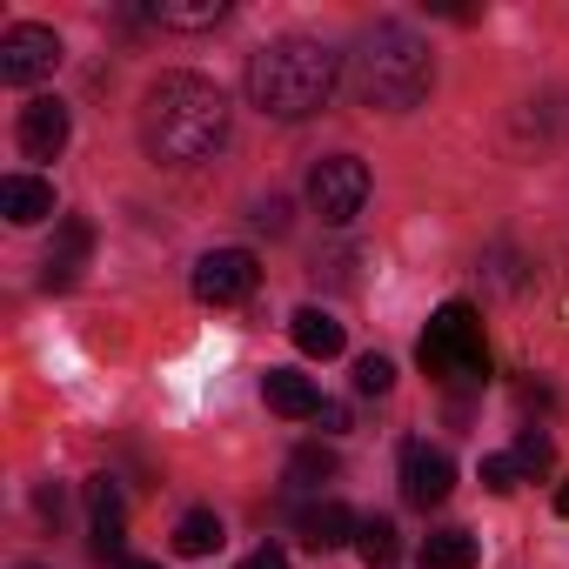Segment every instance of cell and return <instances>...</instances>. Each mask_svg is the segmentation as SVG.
Here are the masks:
<instances>
[{
    "label": "cell",
    "mask_w": 569,
    "mask_h": 569,
    "mask_svg": "<svg viewBox=\"0 0 569 569\" xmlns=\"http://www.w3.org/2000/svg\"><path fill=\"white\" fill-rule=\"evenodd\" d=\"M54 68H61V34L54 28L14 21L8 34H0V81H8V88H41Z\"/></svg>",
    "instance_id": "obj_6"
},
{
    "label": "cell",
    "mask_w": 569,
    "mask_h": 569,
    "mask_svg": "<svg viewBox=\"0 0 569 569\" xmlns=\"http://www.w3.org/2000/svg\"><path fill=\"white\" fill-rule=\"evenodd\" d=\"M296 529H302V542H309V549H342V542H356L362 516H356L349 502H336V496H316V502H302Z\"/></svg>",
    "instance_id": "obj_12"
},
{
    "label": "cell",
    "mask_w": 569,
    "mask_h": 569,
    "mask_svg": "<svg viewBox=\"0 0 569 569\" xmlns=\"http://www.w3.org/2000/svg\"><path fill=\"white\" fill-rule=\"evenodd\" d=\"M21 154L28 161H54L61 148H68V134H74V114H68V101L61 94H34L28 108H21Z\"/></svg>",
    "instance_id": "obj_8"
},
{
    "label": "cell",
    "mask_w": 569,
    "mask_h": 569,
    "mask_svg": "<svg viewBox=\"0 0 569 569\" xmlns=\"http://www.w3.org/2000/svg\"><path fill=\"white\" fill-rule=\"evenodd\" d=\"M241 569H289V556H281V549H268V542H261V549H254V556H248Z\"/></svg>",
    "instance_id": "obj_25"
},
{
    "label": "cell",
    "mask_w": 569,
    "mask_h": 569,
    "mask_svg": "<svg viewBox=\"0 0 569 569\" xmlns=\"http://www.w3.org/2000/svg\"><path fill=\"white\" fill-rule=\"evenodd\" d=\"M88 522H94V556L101 562H128V502H121V482L114 476H88Z\"/></svg>",
    "instance_id": "obj_9"
},
{
    "label": "cell",
    "mask_w": 569,
    "mask_h": 569,
    "mask_svg": "<svg viewBox=\"0 0 569 569\" xmlns=\"http://www.w3.org/2000/svg\"><path fill=\"white\" fill-rule=\"evenodd\" d=\"M254 281H261V268H254L248 248H208V254L194 261V302H208V309H234V302L254 296Z\"/></svg>",
    "instance_id": "obj_7"
},
{
    "label": "cell",
    "mask_w": 569,
    "mask_h": 569,
    "mask_svg": "<svg viewBox=\"0 0 569 569\" xmlns=\"http://www.w3.org/2000/svg\"><path fill=\"white\" fill-rule=\"evenodd\" d=\"M416 362L436 376V382H456V389H482L489 382V349H482V316L469 302H442L436 322L422 329L416 342Z\"/></svg>",
    "instance_id": "obj_4"
},
{
    "label": "cell",
    "mask_w": 569,
    "mask_h": 569,
    "mask_svg": "<svg viewBox=\"0 0 569 569\" xmlns=\"http://www.w3.org/2000/svg\"><path fill=\"white\" fill-rule=\"evenodd\" d=\"M429 81H436V61H429V41L409 28V21H376L356 34V54H349V88L362 108H382V114H409L429 101Z\"/></svg>",
    "instance_id": "obj_3"
},
{
    "label": "cell",
    "mask_w": 569,
    "mask_h": 569,
    "mask_svg": "<svg viewBox=\"0 0 569 569\" xmlns=\"http://www.w3.org/2000/svg\"><path fill=\"white\" fill-rule=\"evenodd\" d=\"M396 389V362L389 356H362L356 362V396H389Z\"/></svg>",
    "instance_id": "obj_22"
},
{
    "label": "cell",
    "mask_w": 569,
    "mask_h": 569,
    "mask_svg": "<svg viewBox=\"0 0 569 569\" xmlns=\"http://www.w3.org/2000/svg\"><path fill=\"white\" fill-rule=\"evenodd\" d=\"M261 234H281V228H289V201H281V194H268V201H254V214H248Z\"/></svg>",
    "instance_id": "obj_24"
},
{
    "label": "cell",
    "mask_w": 569,
    "mask_h": 569,
    "mask_svg": "<svg viewBox=\"0 0 569 569\" xmlns=\"http://www.w3.org/2000/svg\"><path fill=\"white\" fill-rule=\"evenodd\" d=\"M0 214H8L14 228H41L54 214V181L41 174H8L0 181Z\"/></svg>",
    "instance_id": "obj_14"
},
{
    "label": "cell",
    "mask_w": 569,
    "mask_h": 569,
    "mask_svg": "<svg viewBox=\"0 0 569 569\" xmlns=\"http://www.w3.org/2000/svg\"><path fill=\"white\" fill-rule=\"evenodd\" d=\"M309 208L322 214V228H349L369 208V161L356 154H329L309 168Z\"/></svg>",
    "instance_id": "obj_5"
},
{
    "label": "cell",
    "mask_w": 569,
    "mask_h": 569,
    "mask_svg": "<svg viewBox=\"0 0 569 569\" xmlns=\"http://www.w3.org/2000/svg\"><path fill=\"white\" fill-rule=\"evenodd\" d=\"M121 569H161V562H141V556H128V562H121Z\"/></svg>",
    "instance_id": "obj_28"
},
{
    "label": "cell",
    "mask_w": 569,
    "mask_h": 569,
    "mask_svg": "<svg viewBox=\"0 0 569 569\" xmlns=\"http://www.w3.org/2000/svg\"><path fill=\"white\" fill-rule=\"evenodd\" d=\"M516 482H522L516 456H482V489H489V496H509Z\"/></svg>",
    "instance_id": "obj_23"
},
{
    "label": "cell",
    "mask_w": 569,
    "mask_h": 569,
    "mask_svg": "<svg viewBox=\"0 0 569 569\" xmlns=\"http://www.w3.org/2000/svg\"><path fill=\"white\" fill-rule=\"evenodd\" d=\"M509 456H516V469H522V482H542V476L556 469V442H549L542 429H522Z\"/></svg>",
    "instance_id": "obj_21"
},
{
    "label": "cell",
    "mask_w": 569,
    "mask_h": 569,
    "mask_svg": "<svg viewBox=\"0 0 569 569\" xmlns=\"http://www.w3.org/2000/svg\"><path fill=\"white\" fill-rule=\"evenodd\" d=\"M141 148L161 168H201L208 154L228 148V94L208 74H161L141 101Z\"/></svg>",
    "instance_id": "obj_1"
},
{
    "label": "cell",
    "mask_w": 569,
    "mask_h": 569,
    "mask_svg": "<svg viewBox=\"0 0 569 569\" xmlns=\"http://www.w3.org/2000/svg\"><path fill=\"white\" fill-rule=\"evenodd\" d=\"M316 422H322V429H349V409H342V402H322V416H316Z\"/></svg>",
    "instance_id": "obj_26"
},
{
    "label": "cell",
    "mask_w": 569,
    "mask_h": 569,
    "mask_svg": "<svg viewBox=\"0 0 569 569\" xmlns=\"http://www.w3.org/2000/svg\"><path fill=\"white\" fill-rule=\"evenodd\" d=\"M148 21H161L174 34H201V28H221L228 21V0H154Z\"/></svg>",
    "instance_id": "obj_17"
},
{
    "label": "cell",
    "mask_w": 569,
    "mask_h": 569,
    "mask_svg": "<svg viewBox=\"0 0 569 569\" xmlns=\"http://www.w3.org/2000/svg\"><path fill=\"white\" fill-rule=\"evenodd\" d=\"M556 516H569V482H562V489H556Z\"/></svg>",
    "instance_id": "obj_27"
},
{
    "label": "cell",
    "mask_w": 569,
    "mask_h": 569,
    "mask_svg": "<svg viewBox=\"0 0 569 569\" xmlns=\"http://www.w3.org/2000/svg\"><path fill=\"white\" fill-rule=\"evenodd\" d=\"M356 556H362L369 569H389V562L402 556V536H396V522H389V516H362V529H356Z\"/></svg>",
    "instance_id": "obj_19"
},
{
    "label": "cell",
    "mask_w": 569,
    "mask_h": 569,
    "mask_svg": "<svg viewBox=\"0 0 569 569\" xmlns=\"http://www.w3.org/2000/svg\"><path fill=\"white\" fill-rule=\"evenodd\" d=\"M449 489H456V462L429 442H409L402 449V496L416 509H436V502H449Z\"/></svg>",
    "instance_id": "obj_10"
},
{
    "label": "cell",
    "mask_w": 569,
    "mask_h": 569,
    "mask_svg": "<svg viewBox=\"0 0 569 569\" xmlns=\"http://www.w3.org/2000/svg\"><path fill=\"white\" fill-rule=\"evenodd\" d=\"M416 562L422 569H476L482 562V542L469 529H429L422 549H416Z\"/></svg>",
    "instance_id": "obj_16"
},
{
    "label": "cell",
    "mask_w": 569,
    "mask_h": 569,
    "mask_svg": "<svg viewBox=\"0 0 569 569\" xmlns=\"http://www.w3.org/2000/svg\"><path fill=\"white\" fill-rule=\"evenodd\" d=\"M221 536H228V529H221L214 509H188V516L174 522V549H181V556H214Z\"/></svg>",
    "instance_id": "obj_18"
},
{
    "label": "cell",
    "mask_w": 569,
    "mask_h": 569,
    "mask_svg": "<svg viewBox=\"0 0 569 569\" xmlns=\"http://www.w3.org/2000/svg\"><path fill=\"white\" fill-rule=\"evenodd\" d=\"M342 476V462H336V449H322V442H302L296 456H289V482L296 489H322V482H336Z\"/></svg>",
    "instance_id": "obj_20"
},
{
    "label": "cell",
    "mask_w": 569,
    "mask_h": 569,
    "mask_svg": "<svg viewBox=\"0 0 569 569\" xmlns=\"http://www.w3.org/2000/svg\"><path fill=\"white\" fill-rule=\"evenodd\" d=\"M88 254H94V221H81V214H61V228H54V248H48V261H41V281L61 296V289H74L81 281V268H88Z\"/></svg>",
    "instance_id": "obj_11"
},
{
    "label": "cell",
    "mask_w": 569,
    "mask_h": 569,
    "mask_svg": "<svg viewBox=\"0 0 569 569\" xmlns=\"http://www.w3.org/2000/svg\"><path fill=\"white\" fill-rule=\"evenodd\" d=\"M342 88V54L316 34H281L248 54V101L268 121H309L336 101Z\"/></svg>",
    "instance_id": "obj_2"
},
{
    "label": "cell",
    "mask_w": 569,
    "mask_h": 569,
    "mask_svg": "<svg viewBox=\"0 0 569 569\" xmlns=\"http://www.w3.org/2000/svg\"><path fill=\"white\" fill-rule=\"evenodd\" d=\"M261 402H268L274 416H289V422L322 416V389H316L309 376H296V369H268V376H261Z\"/></svg>",
    "instance_id": "obj_13"
},
{
    "label": "cell",
    "mask_w": 569,
    "mask_h": 569,
    "mask_svg": "<svg viewBox=\"0 0 569 569\" xmlns=\"http://www.w3.org/2000/svg\"><path fill=\"white\" fill-rule=\"evenodd\" d=\"M289 336H296V349H302V356H316V362H336V356H342V342H349V336H342V322H336L329 309H296V316H289Z\"/></svg>",
    "instance_id": "obj_15"
}]
</instances>
